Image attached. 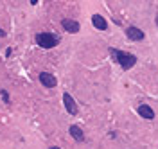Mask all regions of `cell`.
<instances>
[{
  "instance_id": "cell-1",
  "label": "cell",
  "mask_w": 158,
  "mask_h": 149,
  "mask_svg": "<svg viewBox=\"0 0 158 149\" xmlns=\"http://www.w3.org/2000/svg\"><path fill=\"white\" fill-rule=\"evenodd\" d=\"M110 54L113 56V59L117 61L118 65L124 68V70H129L135 63H137V57L129 52H124V50H117V49H110Z\"/></svg>"
},
{
  "instance_id": "cell-2",
  "label": "cell",
  "mask_w": 158,
  "mask_h": 149,
  "mask_svg": "<svg viewBox=\"0 0 158 149\" xmlns=\"http://www.w3.org/2000/svg\"><path fill=\"white\" fill-rule=\"evenodd\" d=\"M36 43L43 49H52L59 43V38L52 33H40V34H36Z\"/></svg>"
},
{
  "instance_id": "cell-3",
  "label": "cell",
  "mask_w": 158,
  "mask_h": 149,
  "mask_svg": "<svg viewBox=\"0 0 158 149\" xmlns=\"http://www.w3.org/2000/svg\"><path fill=\"white\" fill-rule=\"evenodd\" d=\"M40 83H41L45 88H54V86L58 85V79L52 74H49V72H41V74H40Z\"/></svg>"
},
{
  "instance_id": "cell-4",
  "label": "cell",
  "mask_w": 158,
  "mask_h": 149,
  "mask_svg": "<svg viewBox=\"0 0 158 149\" xmlns=\"http://www.w3.org/2000/svg\"><path fill=\"white\" fill-rule=\"evenodd\" d=\"M63 102H65V108H67V112L70 115L77 113V104H76V101H74V97L70 93H63Z\"/></svg>"
},
{
  "instance_id": "cell-5",
  "label": "cell",
  "mask_w": 158,
  "mask_h": 149,
  "mask_svg": "<svg viewBox=\"0 0 158 149\" xmlns=\"http://www.w3.org/2000/svg\"><path fill=\"white\" fill-rule=\"evenodd\" d=\"M61 25H63V29L67 31V33H79V29H81V25H79V22L76 20H70V18H65L61 22Z\"/></svg>"
},
{
  "instance_id": "cell-6",
  "label": "cell",
  "mask_w": 158,
  "mask_h": 149,
  "mask_svg": "<svg viewBox=\"0 0 158 149\" xmlns=\"http://www.w3.org/2000/svg\"><path fill=\"white\" fill-rule=\"evenodd\" d=\"M126 36L129 38V40H133V41H142L146 34H144L138 27H128V29H126Z\"/></svg>"
},
{
  "instance_id": "cell-7",
  "label": "cell",
  "mask_w": 158,
  "mask_h": 149,
  "mask_svg": "<svg viewBox=\"0 0 158 149\" xmlns=\"http://www.w3.org/2000/svg\"><path fill=\"white\" fill-rule=\"evenodd\" d=\"M138 115L144 117V119H147V120L155 119V112H153V108H151L149 104H140V106H138Z\"/></svg>"
},
{
  "instance_id": "cell-8",
  "label": "cell",
  "mask_w": 158,
  "mask_h": 149,
  "mask_svg": "<svg viewBox=\"0 0 158 149\" xmlns=\"http://www.w3.org/2000/svg\"><path fill=\"white\" fill-rule=\"evenodd\" d=\"M92 23H94V27L99 29V31H106V29H108V22L102 18L101 15H94V16H92Z\"/></svg>"
},
{
  "instance_id": "cell-9",
  "label": "cell",
  "mask_w": 158,
  "mask_h": 149,
  "mask_svg": "<svg viewBox=\"0 0 158 149\" xmlns=\"http://www.w3.org/2000/svg\"><path fill=\"white\" fill-rule=\"evenodd\" d=\"M68 133L74 137V140H77V142H83L84 140V133H83V130L79 128V126H70L68 128Z\"/></svg>"
},
{
  "instance_id": "cell-10",
  "label": "cell",
  "mask_w": 158,
  "mask_h": 149,
  "mask_svg": "<svg viewBox=\"0 0 158 149\" xmlns=\"http://www.w3.org/2000/svg\"><path fill=\"white\" fill-rule=\"evenodd\" d=\"M2 99H4V102H5V104H9V102H11V101H9V93H7V90H2Z\"/></svg>"
},
{
  "instance_id": "cell-11",
  "label": "cell",
  "mask_w": 158,
  "mask_h": 149,
  "mask_svg": "<svg viewBox=\"0 0 158 149\" xmlns=\"http://www.w3.org/2000/svg\"><path fill=\"white\" fill-rule=\"evenodd\" d=\"M4 36H5V33H4V31L0 29V38H4Z\"/></svg>"
},
{
  "instance_id": "cell-12",
  "label": "cell",
  "mask_w": 158,
  "mask_h": 149,
  "mask_svg": "<svg viewBox=\"0 0 158 149\" xmlns=\"http://www.w3.org/2000/svg\"><path fill=\"white\" fill-rule=\"evenodd\" d=\"M49 149H59V147H56V146H54V147H49Z\"/></svg>"
},
{
  "instance_id": "cell-13",
  "label": "cell",
  "mask_w": 158,
  "mask_h": 149,
  "mask_svg": "<svg viewBox=\"0 0 158 149\" xmlns=\"http://www.w3.org/2000/svg\"><path fill=\"white\" fill-rule=\"evenodd\" d=\"M156 27H158V16H156Z\"/></svg>"
}]
</instances>
